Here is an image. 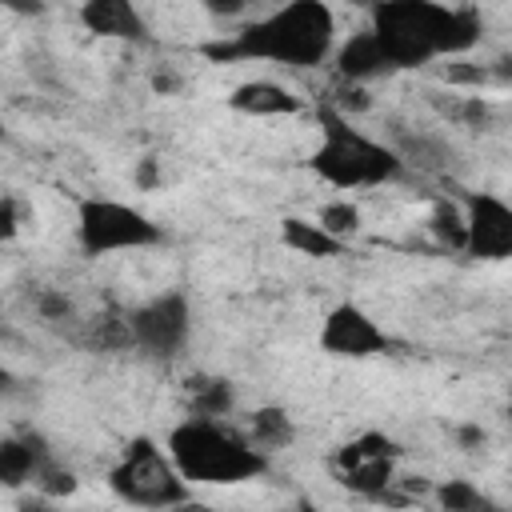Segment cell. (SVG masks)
Listing matches in <instances>:
<instances>
[{
	"label": "cell",
	"instance_id": "cell-1",
	"mask_svg": "<svg viewBox=\"0 0 512 512\" xmlns=\"http://www.w3.org/2000/svg\"><path fill=\"white\" fill-rule=\"evenodd\" d=\"M368 32L376 36L388 68H424L440 56H464L480 40V12L468 4L384 0L372 8Z\"/></svg>",
	"mask_w": 512,
	"mask_h": 512
},
{
	"label": "cell",
	"instance_id": "cell-2",
	"mask_svg": "<svg viewBox=\"0 0 512 512\" xmlns=\"http://www.w3.org/2000/svg\"><path fill=\"white\" fill-rule=\"evenodd\" d=\"M336 48V16L320 0L280 4L252 24H244L232 40L204 44L212 60H276L288 68H316Z\"/></svg>",
	"mask_w": 512,
	"mask_h": 512
},
{
	"label": "cell",
	"instance_id": "cell-3",
	"mask_svg": "<svg viewBox=\"0 0 512 512\" xmlns=\"http://www.w3.org/2000/svg\"><path fill=\"white\" fill-rule=\"evenodd\" d=\"M164 452L188 488L192 484L228 488V484H244L268 472V456L256 452L244 432H236L224 420H208V416L180 420L168 432Z\"/></svg>",
	"mask_w": 512,
	"mask_h": 512
},
{
	"label": "cell",
	"instance_id": "cell-4",
	"mask_svg": "<svg viewBox=\"0 0 512 512\" xmlns=\"http://www.w3.org/2000/svg\"><path fill=\"white\" fill-rule=\"evenodd\" d=\"M316 124H320V144L312 148L308 168L328 188L356 192V188H380V184H392L404 176L400 152L392 144L360 132L336 104H320Z\"/></svg>",
	"mask_w": 512,
	"mask_h": 512
},
{
	"label": "cell",
	"instance_id": "cell-5",
	"mask_svg": "<svg viewBox=\"0 0 512 512\" xmlns=\"http://www.w3.org/2000/svg\"><path fill=\"white\" fill-rule=\"evenodd\" d=\"M108 488L124 504L144 508V512H168V508L192 500V488L180 480V472L168 460V452L148 436L128 440L120 460L108 468Z\"/></svg>",
	"mask_w": 512,
	"mask_h": 512
},
{
	"label": "cell",
	"instance_id": "cell-6",
	"mask_svg": "<svg viewBox=\"0 0 512 512\" xmlns=\"http://www.w3.org/2000/svg\"><path fill=\"white\" fill-rule=\"evenodd\" d=\"M76 240L84 256H108V252H136L164 240L160 224L144 216L140 208L108 196H84L76 204Z\"/></svg>",
	"mask_w": 512,
	"mask_h": 512
},
{
	"label": "cell",
	"instance_id": "cell-7",
	"mask_svg": "<svg viewBox=\"0 0 512 512\" xmlns=\"http://www.w3.org/2000/svg\"><path fill=\"white\" fill-rule=\"evenodd\" d=\"M128 340L136 348H144L148 356L172 360L180 356V348L188 344L192 332V304L184 292H160L152 300H144L140 308H132L128 316Z\"/></svg>",
	"mask_w": 512,
	"mask_h": 512
},
{
	"label": "cell",
	"instance_id": "cell-8",
	"mask_svg": "<svg viewBox=\"0 0 512 512\" xmlns=\"http://www.w3.org/2000/svg\"><path fill=\"white\" fill-rule=\"evenodd\" d=\"M396 456L400 448L384 432H360L336 452V472L344 488H352L364 500H380L396 484Z\"/></svg>",
	"mask_w": 512,
	"mask_h": 512
},
{
	"label": "cell",
	"instance_id": "cell-9",
	"mask_svg": "<svg viewBox=\"0 0 512 512\" xmlns=\"http://www.w3.org/2000/svg\"><path fill=\"white\" fill-rule=\"evenodd\" d=\"M464 252L476 260H508L512 256V204L496 192L464 196Z\"/></svg>",
	"mask_w": 512,
	"mask_h": 512
},
{
	"label": "cell",
	"instance_id": "cell-10",
	"mask_svg": "<svg viewBox=\"0 0 512 512\" xmlns=\"http://www.w3.org/2000/svg\"><path fill=\"white\" fill-rule=\"evenodd\" d=\"M320 348L328 356H340V360H364V356H380L392 348V336L352 300L328 308L324 324H320Z\"/></svg>",
	"mask_w": 512,
	"mask_h": 512
},
{
	"label": "cell",
	"instance_id": "cell-11",
	"mask_svg": "<svg viewBox=\"0 0 512 512\" xmlns=\"http://www.w3.org/2000/svg\"><path fill=\"white\" fill-rule=\"evenodd\" d=\"M52 460L40 432H16L0 436V488H24L36 484L40 468Z\"/></svg>",
	"mask_w": 512,
	"mask_h": 512
},
{
	"label": "cell",
	"instance_id": "cell-12",
	"mask_svg": "<svg viewBox=\"0 0 512 512\" xmlns=\"http://www.w3.org/2000/svg\"><path fill=\"white\" fill-rule=\"evenodd\" d=\"M80 24L96 36H112V40H132V44L148 40V20L132 0H88L80 8Z\"/></svg>",
	"mask_w": 512,
	"mask_h": 512
},
{
	"label": "cell",
	"instance_id": "cell-13",
	"mask_svg": "<svg viewBox=\"0 0 512 512\" xmlns=\"http://www.w3.org/2000/svg\"><path fill=\"white\" fill-rule=\"evenodd\" d=\"M332 64H336L340 84H348V88H352V84H364V80H372V76L392 72L388 60H384V52H380V44H376V36H372L368 28L352 32L344 44H336V48H332Z\"/></svg>",
	"mask_w": 512,
	"mask_h": 512
},
{
	"label": "cell",
	"instance_id": "cell-14",
	"mask_svg": "<svg viewBox=\"0 0 512 512\" xmlns=\"http://www.w3.org/2000/svg\"><path fill=\"white\" fill-rule=\"evenodd\" d=\"M228 108L240 116H296L304 104L292 88L276 80H244L228 92Z\"/></svg>",
	"mask_w": 512,
	"mask_h": 512
},
{
	"label": "cell",
	"instance_id": "cell-15",
	"mask_svg": "<svg viewBox=\"0 0 512 512\" xmlns=\"http://www.w3.org/2000/svg\"><path fill=\"white\" fill-rule=\"evenodd\" d=\"M280 240L300 252V256H312V260H332V256H344V244L332 240L316 220H304V216H284L280 220Z\"/></svg>",
	"mask_w": 512,
	"mask_h": 512
},
{
	"label": "cell",
	"instance_id": "cell-16",
	"mask_svg": "<svg viewBox=\"0 0 512 512\" xmlns=\"http://www.w3.org/2000/svg\"><path fill=\"white\" fill-rule=\"evenodd\" d=\"M244 436H248V444H252L256 452H264V456H268V452L288 448V444H292V436H296V428H292V420H288V412H284V408L268 404V408H256V412L248 416Z\"/></svg>",
	"mask_w": 512,
	"mask_h": 512
},
{
	"label": "cell",
	"instance_id": "cell-17",
	"mask_svg": "<svg viewBox=\"0 0 512 512\" xmlns=\"http://www.w3.org/2000/svg\"><path fill=\"white\" fill-rule=\"evenodd\" d=\"M188 400H192V416L220 420V416L232 412L236 392H232V384L220 380V376H196V380H188Z\"/></svg>",
	"mask_w": 512,
	"mask_h": 512
},
{
	"label": "cell",
	"instance_id": "cell-18",
	"mask_svg": "<svg viewBox=\"0 0 512 512\" xmlns=\"http://www.w3.org/2000/svg\"><path fill=\"white\" fill-rule=\"evenodd\" d=\"M436 500H440L444 512H500L492 504V496H484L472 480H444L436 488Z\"/></svg>",
	"mask_w": 512,
	"mask_h": 512
},
{
	"label": "cell",
	"instance_id": "cell-19",
	"mask_svg": "<svg viewBox=\"0 0 512 512\" xmlns=\"http://www.w3.org/2000/svg\"><path fill=\"white\" fill-rule=\"evenodd\" d=\"M316 224L332 236V240H348V236H356V228H360V208L352 204V200H328L324 208H320V216H316Z\"/></svg>",
	"mask_w": 512,
	"mask_h": 512
},
{
	"label": "cell",
	"instance_id": "cell-20",
	"mask_svg": "<svg viewBox=\"0 0 512 512\" xmlns=\"http://www.w3.org/2000/svg\"><path fill=\"white\" fill-rule=\"evenodd\" d=\"M432 232L448 244V248H460L464 252V216L452 200H436L432 204Z\"/></svg>",
	"mask_w": 512,
	"mask_h": 512
},
{
	"label": "cell",
	"instance_id": "cell-21",
	"mask_svg": "<svg viewBox=\"0 0 512 512\" xmlns=\"http://www.w3.org/2000/svg\"><path fill=\"white\" fill-rule=\"evenodd\" d=\"M80 488V480H76V472H68V468H60L56 460H48L44 468H40V476H36V492L44 496V500H60V496H72Z\"/></svg>",
	"mask_w": 512,
	"mask_h": 512
},
{
	"label": "cell",
	"instance_id": "cell-22",
	"mask_svg": "<svg viewBox=\"0 0 512 512\" xmlns=\"http://www.w3.org/2000/svg\"><path fill=\"white\" fill-rule=\"evenodd\" d=\"M40 316L44 320H68L72 316V304H68V296H60V292H40Z\"/></svg>",
	"mask_w": 512,
	"mask_h": 512
},
{
	"label": "cell",
	"instance_id": "cell-23",
	"mask_svg": "<svg viewBox=\"0 0 512 512\" xmlns=\"http://www.w3.org/2000/svg\"><path fill=\"white\" fill-rule=\"evenodd\" d=\"M20 228V200L16 196H0V240H12Z\"/></svg>",
	"mask_w": 512,
	"mask_h": 512
},
{
	"label": "cell",
	"instance_id": "cell-24",
	"mask_svg": "<svg viewBox=\"0 0 512 512\" xmlns=\"http://www.w3.org/2000/svg\"><path fill=\"white\" fill-rule=\"evenodd\" d=\"M444 80H448V84H472V88H480V84L488 80V72H484V68H464V64H452V68H444Z\"/></svg>",
	"mask_w": 512,
	"mask_h": 512
},
{
	"label": "cell",
	"instance_id": "cell-25",
	"mask_svg": "<svg viewBox=\"0 0 512 512\" xmlns=\"http://www.w3.org/2000/svg\"><path fill=\"white\" fill-rule=\"evenodd\" d=\"M136 184H140V188H156V184H160V168H156V160H152V156H144V160H140Z\"/></svg>",
	"mask_w": 512,
	"mask_h": 512
},
{
	"label": "cell",
	"instance_id": "cell-26",
	"mask_svg": "<svg viewBox=\"0 0 512 512\" xmlns=\"http://www.w3.org/2000/svg\"><path fill=\"white\" fill-rule=\"evenodd\" d=\"M20 512H64L56 500H44V496H32V500H20Z\"/></svg>",
	"mask_w": 512,
	"mask_h": 512
},
{
	"label": "cell",
	"instance_id": "cell-27",
	"mask_svg": "<svg viewBox=\"0 0 512 512\" xmlns=\"http://www.w3.org/2000/svg\"><path fill=\"white\" fill-rule=\"evenodd\" d=\"M456 436H460V444H464V448H476V444H484V428H476V424H464V428H456Z\"/></svg>",
	"mask_w": 512,
	"mask_h": 512
},
{
	"label": "cell",
	"instance_id": "cell-28",
	"mask_svg": "<svg viewBox=\"0 0 512 512\" xmlns=\"http://www.w3.org/2000/svg\"><path fill=\"white\" fill-rule=\"evenodd\" d=\"M168 512H212V508H204V504H196V500H184V504H176V508H168Z\"/></svg>",
	"mask_w": 512,
	"mask_h": 512
},
{
	"label": "cell",
	"instance_id": "cell-29",
	"mask_svg": "<svg viewBox=\"0 0 512 512\" xmlns=\"http://www.w3.org/2000/svg\"><path fill=\"white\" fill-rule=\"evenodd\" d=\"M280 512H316L308 500H300V504H292V508H280Z\"/></svg>",
	"mask_w": 512,
	"mask_h": 512
},
{
	"label": "cell",
	"instance_id": "cell-30",
	"mask_svg": "<svg viewBox=\"0 0 512 512\" xmlns=\"http://www.w3.org/2000/svg\"><path fill=\"white\" fill-rule=\"evenodd\" d=\"M8 384H12V376H8V368H4V364H0V392H4V388H8Z\"/></svg>",
	"mask_w": 512,
	"mask_h": 512
}]
</instances>
